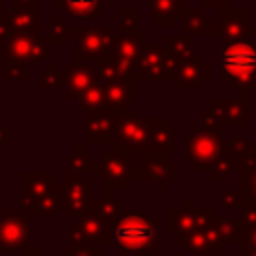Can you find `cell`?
<instances>
[{
	"label": "cell",
	"instance_id": "obj_42",
	"mask_svg": "<svg viewBox=\"0 0 256 256\" xmlns=\"http://www.w3.org/2000/svg\"><path fill=\"white\" fill-rule=\"evenodd\" d=\"M238 218H240L244 230L256 226V206H244V208L240 210V216H238Z\"/></svg>",
	"mask_w": 256,
	"mask_h": 256
},
{
	"label": "cell",
	"instance_id": "obj_51",
	"mask_svg": "<svg viewBox=\"0 0 256 256\" xmlns=\"http://www.w3.org/2000/svg\"><path fill=\"white\" fill-rule=\"evenodd\" d=\"M0 8H4V0H0Z\"/></svg>",
	"mask_w": 256,
	"mask_h": 256
},
{
	"label": "cell",
	"instance_id": "obj_21",
	"mask_svg": "<svg viewBox=\"0 0 256 256\" xmlns=\"http://www.w3.org/2000/svg\"><path fill=\"white\" fill-rule=\"evenodd\" d=\"M102 88H104L106 106L114 110H126L128 104L138 98V80L134 76L102 82Z\"/></svg>",
	"mask_w": 256,
	"mask_h": 256
},
{
	"label": "cell",
	"instance_id": "obj_15",
	"mask_svg": "<svg viewBox=\"0 0 256 256\" xmlns=\"http://www.w3.org/2000/svg\"><path fill=\"white\" fill-rule=\"evenodd\" d=\"M132 112V108L126 110H114L106 108L98 114L84 116V144H110L118 124L122 118H126Z\"/></svg>",
	"mask_w": 256,
	"mask_h": 256
},
{
	"label": "cell",
	"instance_id": "obj_45",
	"mask_svg": "<svg viewBox=\"0 0 256 256\" xmlns=\"http://www.w3.org/2000/svg\"><path fill=\"white\" fill-rule=\"evenodd\" d=\"M10 140H12V132H10V128H8V126H0V146L10 144Z\"/></svg>",
	"mask_w": 256,
	"mask_h": 256
},
{
	"label": "cell",
	"instance_id": "obj_49",
	"mask_svg": "<svg viewBox=\"0 0 256 256\" xmlns=\"http://www.w3.org/2000/svg\"><path fill=\"white\" fill-rule=\"evenodd\" d=\"M154 256H168V254H166V252H156Z\"/></svg>",
	"mask_w": 256,
	"mask_h": 256
},
{
	"label": "cell",
	"instance_id": "obj_43",
	"mask_svg": "<svg viewBox=\"0 0 256 256\" xmlns=\"http://www.w3.org/2000/svg\"><path fill=\"white\" fill-rule=\"evenodd\" d=\"M244 248H250V250H256V226H252V228H248L246 230V234H244V244H242ZM242 246H238V248H242Z\"/></svg>",
	"mask_w": 256,
	"mask_h": 256
},
{
	"label": "cell",
	"instance_id": "obj_8",
	"mask_svg": "<svg viewBox=\"0 0 256 256\" xmlns=\"http://www.w3.org/2000/svg\"><path fill=\"white\" fill-rule=\"evenodd\" d=\"M92 180L102 182L104 192H110V194L114 190H128L132 186V182H136L134 162L130 160V156L112 150V152L104 154L100 162H96Z\"/></svg>",
	"mask_w": 256,
	"mask_h": 256
},
{
	"label": "cell",
	"instance_id": "obj_33",
	"mask_svg": "<svg viewBox=\"0 0 256 256\" xmlns=\"http://www.w3.org/2000/svg\"><path fill=\"white\" fill-rule=\"evenodd\" d=\"M182 248H184V254H188V256H214L212 248H210V242H208L202 228H196L194 232H190L184 238Z\"/></svg>",
	"mask_w": 256,
	"mask_h": 256
},
{
	"label": "cell",
	"instance_id": "obj_39",
	"mask_svg": "<svg viewBox=\"0 0 256 256\" xmlns=\"http://www.w3.org/2000/svg\"><path fill=\"white\" fill-rule=\"evenodd\" d=\"M64 256H104V248L96 244H84V242H70L66 244Z\"/></svg>",
	"mask_w": 256,
	"mask_h": 256
},
{
	"label": "cell",
	"instance_id": "obj_36",
	"mask_svg": "<svg viewBox=\"0 0 256 256\" xmlns=\"http://www.w3.org/2000/svg\"><path fill=\"white\" fill-rule=\"evenodd\" d=\"M30 78V66L16 60H2V80L6 82H26Z\"/></svg>",
	"mask_w": 256,
	"mask_h": 256
},
{
	"label": "cell",
	"instance_id": "obj_35",
	"mask_svg": "<svg viewBox=\"0 0 256 256\" xmlns=\"http://www.w3.org/2000/svg\"><path fill=\"white\" fill-rule=\"evenodd\" d=\"M92 210H96L104 220L114 222V220H116V216H118V214H120V210H122V204H120V200H118V198H114L110 192H104V194H102V198L94 200Z\"/></svg>",
	"mask_w": 256,
	"mask_h": 256
},
{
	"label": "cell",
	"instance_id": "obj_23",
	"mask_svg": "<svg viewBox=\"0 0 256 256\" xmlns=\"http://www.w3.org/2000/svg\"><path fill=\"white\" fill-rule=\"evenodd\" d=\"M176 150V130L166 122L164 116H152L150 130V154L166 158Z\"/></svg>",
	"mask_w": 256,
	"mask_h": 256
},
{
	"label": "cell",
	"instance_id": "obj_11",
	"mask_svg": "<svg viewBox=\"0 0 256 256\" xmlns=\"http://www.w3.org/2000/svg\"><path fill=\"white\" fill-rule=\"evenodd\" d=\"M48 52L50 48L40 34L10 32L2 42V60H16L28 66L34 62H44Z\"/></svg>",
	"mask_w": 256,
	"mask_h": 256
},
{
	"label": "cell",
	"instance_id": "obj_2",
	"mask_svg": "<svg viewBox=\"0 0 256 256\" xmlns=\"http://www.w3.org/2000/svg\"><path fill=\"white\" fill-rule=\"evenodd\" d=\"M20 200L30 218L52 216L62 210V180L56 172H22Z\"/></svg>",
	"mask_w": 256,
	"mask_h": 256
},
{
	"label": "cell",
	"instance_id": "obj_12",
	"mask_svg": "<svg viewBox=\"0 0 256 256\" xmlns=\"http://www.w3.org/2000/svg\"><path fill=\"white\" fill-rule=\"evenodd\" d=\"M94 180L86 176H66L62 180V210L68 218H78L94 204Z\"/></svg>",
	"mask_w": 256,
	"mask_h": 256
},
{
	"label": "cell",
	"instance_id": "obj_25",
	"mask_svg": "<svg viewBox=\"0 0 256 256\" xmlns=\"http://www.w3.org/2000/svg\"><path fill=\"white\" fill-rule=\"evenodd\" d=\"M2 22L10 32L38 34V10L30 8H2Z\"/></svg>",
	"mask_w": 256,
	"mask_h": 256
},
{
	"label": "cell",
	"instance_id": "obj_20",
	"mask_svg": "<svg viewBox=\"0 0 256 256\" xmlns=\"http://www.w3.org/2000/svg\"><path fill=\"white\" fill-rule=\"evenodd\" d=\"M148 46V34L136 32V34H114V40L110 44V52L108 56L128 68L134 66V60L138 58V54Z\"/></svg>",
	"mask_w": 256,
	"mask_h": 256
},
{
	"label": "cell",
	"instance_id": "obj_7",
	"mask_svg": "<svg viewBox=\"0 0 256 256\" xmlns=\"http://www.w3.org/2000/svg\"><path fill=\"white\" fill-rule=\"evenodd\" d=\"M210 208H196L192 198L184 200L182 208H166L164 210V232L174 240L176 246H182L184 238L196 228H204L212 220Z\"/></svg>",
	"mask_w": 256,
	"mask_h": 256
},
{
	"label": "cell",
	"instance_id": "obj_22",
	"mask_svg": "<svg viewBox=\"0 0 256 256\" xmlns=\"http://www.w3.org/2000/svg\"><path fill=\"white\" fill-rule=\"evenodd\" d=\"M238 190L244 198V206H256V146L250 144L246 156L236 162Z\"/></svg>",
	"mask_w": 256,
	"mask_h": 256
},
{
	"label": "cell",
	"instance_id": "obj_28",
	"mask_svg": "<svg viewBox=\"0 0 256 256\" xmlns=\"http://www.w3.org/2000/svg\"><path fill=\"white\" fill-rule=\"evenodd\" d=\"M94 168H96V160L86 150V146L84 144L74 146V150L66 160V176H86L92 174Z\"/></svg>",
	"mask_w": 256,
	"mask_h": 256
},
{
	"label": "cell",
	"instance_id": "obj_16",
	"mask_svg": "<svg viewBox=\"0 0 256 256\" xmlns=\"http://www.w3.org/2000/svg\"><path fill=\"white\" fill-rule=\"evenodd\" d=\"M28 218L20 208H2L0 212V248L8 250H24L28 240Z\"/></svg>",
	"mask_w": 256,
	"mask_h": 256
},
{
	"label": "cell",
	"instance_id": "obj_19",
	"mask_svg": "<svg viewBox=\"0 0 256 256\" xmlns=\"http://www.w3.org/2000/svg\"><path fill=\"white\" fill-rule=\"evenodd\" d=\"M96 80L92 64H80V62H68L62 70V82L60 90L64 92L66 98L76 100L88 86H92Z\"/></svg>",
	"mask_w": 256,
	"mask_h": 256
},
{
	"label": "cell",
	"instance_id": "obj_14",
	"mask_svg": "<svg viewBox=\"0 0 256 256\" xmlns=\"http://www.w3.org/2000/svg\"><path fill=\"white\" fill-rule=\"evenodd\" d=\"M210 76H212L210 62H206L200 52H194L192 56L176 62L170 80L176 90H202L204 84L210 80Z\"/></svg>",
	"mask_w": 256,
	"mask_h": 256
},
{
	"label": "cell",
	"instance_id": "obj_48",
	"mask_svg": "<svg viewBox=\"0 0 256 256\" xmlns=\"http://www.w3.org/2000/svg\"><path fill=\"white\" fill-rule=\"evenodd\" d=\"M238 256H256V250H250V248H238Z\"/></svg>",
	"mask_w": 256,
	"mask_h": 256
},
{
	"label": "cell",
	"instance_id": "obj_26",
	"mask_svg": "<svg viewBox=\"0 0 256 256\" xmlns=\"http://www.w3.org/2000/svg\"><path fill=\"white\" fill-rule=\"evenodd\" d=\"M186 0H148V10L154 22L162 28H170L182 16Z\"/></svg>",
	"mask_w": 256,
	"mask_h": 256
},
{
	"label": "cell",
	"instance_id": "obj_37",
	"mask_svg": "<svg viewBox=\"0 0 256 256\" xmlns=\"http://www.w3.org/2000/svg\"><path fill=\"white\" fill-rule=\"evenodd\" d=\"M140 22V8L124 6L120 8V34H136Z\"/></svg>",
	"mask_w": 256,
	"mask_h": 256
},
{
	"label": "cell",
	"instance_id": "obj_29",
	"mask_svg": "<svg viewBox=\"0 0 256 256\" xmlns=\"http://www.w3.org/2000/svg\"><path fill=\"white\" fill-rule=\"evenodd\" d=\"M76 104L78 108L84 112V116H90V114H98L102 110H106V98H104V88H102V82H94L92 86H88L78 98H76Z\"/></svg>",
	"mask_w": 256,
	"mask_h": 256
},
{
	"label": "cell",
	"instance_id": "obj_17",
	"mask_svg": "<svg viewBox=\"0 0 256 256\" xmlns=\"http://www.w3.org/2000/svg\"><path fill=\"white\" fill-rule=\"evenodd\" d=\"M220 44H232L240 40H250L256 36V26L248 22V8L240 6H226L220 10Z\"/></svg>",
	"mask_w": 256,
	"mask_h": 256
},
{
	"label": "cell",
	"instance_id": "obj_44",
	"mask_svg": "<svg viewBox=\"0 0 256 256\" xmlns=\"http://www.w3.org/2000/svg\"><path fill=\"white\" fill-rule=\"evenodd\" d=\"M202 8H216V10H224L228 6V0H200Z\"/></svg>",
	"mask_w": 256,
	"mask_h": 256
},
{
	"label": "cell",
	"instance_id": "obj_1",
	"mask_svg": "<svg viewBox=\"0 0 256 256\" xmlns=\"http://www.w3.org/2000/svg\"><path fill=\"white\" fill-rule=\"evenodd\" d=\"M156 224L158 218L150 216L148 208H122L110 228V244L118 246L120 252H138V256H154L156 246Z\"/></svg>",
	"mask_w": 256,
	"mask_h": 256
},
{
	"label": "cell",
	"instance_id": "obj_3",
	"mask_svg": "<svg viewBox=\"0 0 256 256\" xmlns=\"http://www.w3.org/2000/svg\"><path fill=\"white\" fill-rule=\"evenodd\" d=\"M220 78L230 90H256V44L240 40L224 44L220 52Z\"/></svg>",
	"mask_w": 256,
	"mask_h": 256
},
{
	"label": "cell",
	"instance_id": "obj_5",
	"mask_svg": "<svg viewBox=\"0 0 256 256\" xmlns=\"http://www.w3.org/2000/svg\"><path fill=\"white\" fill-rule=\"evenodd\" d=\"M222 152L224 142L216 128H194L184 140V156L196 172H210Z\"/></svg>",
	"mask_w": 256,
	"mask_h": 256
},
{
	"label": "cell",
	"instance_id": "obj_46",
	"mask_svg": "<svg viewBox=\"0 0 256 256\" xmlns=\"http://www.w3.org/2000/svg\"><path fill=\"white\" fill-rule=\"evenodd\" d=\"M22 252V256H46L38 246H34V244H28L24 250H20Z\"/></svg>",
	"mask_w": 256,
	"mask_h": 256
},
{
	"label": "cell",
	"instance_id": "obj_9",
	"mask_svg": "<svg viewBox=\"0 0 256 256\" xmlns=\"http://www.w3.org/2000/svg\"><path fill=\"white\" fill-rule=\"evenodd\" d=\"M236 124L240 128L248 126V96L240 92L238 98H212L202 110V128H216Z\"/></svg>",
	"mask_w": 256,
	"mask_h": 256
},
{
	"label": "cell",
	"instance_id": "obj_32",
	"mask_svg": "<svg viewBox=\"0 0 256 256\" xmlns=\"http://www.w3.org/2000/svg\"><path fill=\"white\" fill-rule=\"evenodd\" d=\"M44 42L50 46V44H56V46H62L66 44V38H68V22L64 16H50L46 20V32L42 34Z\"/></svg>",
	"mask_w": 256,
	"mask_h": 256
},
{
	"label": "cell",
	"instance_id": "obj_10",
	"mask_svg": "<svg viewBox=\"0 0 256 256\" xmlns=\"http://www.w3.org/2000/svg\"><path fill=\"white\" fill-rule=\"evenodd\" d=\"M174 66H176V62L168 56L164 44H148L134 60L132 76L138 82L140 80L162 82V80H170Z\"/></svg>",
	"mask_w": 256,
	"mask_h": 256
},
{
	"label": "cell",
	"instance_id": "obj_41",
	"mask_svg": "<svg viewBox=\"0 0 256 256\" xmlns=\"http://www.w3.org/2000/svg\"><path fill=\"white\" fill-rule=\"evenodd\" d=\"M204 230V234H206V238H208V242H210V248H212V254H220L222 252V240H220V236H218V232H216V228H214V224H212V220L202 228Z\"/></svg>",
	"mask_w": 256,
	"mask_h": 256
},
{
	"label": "cell",
	"instance_id": "obj_52",
	"mask_svg": "<svg viewBox=\"0 0 256 256\" xmlns=\"http://www.w3.org/2000/svg\"><path fill=\"white\" fill-rule=\"evenodd\" d=\"M0 208H2V200H0Z\"/></svg>",
	"mask_w": 256,
	"mask_h": 256
},
{
	"label": "cell",
	"instance_id": "obj_47",
	"mask_svg": "<svg viewBox=\"0 0 256 256\" xmlns=\"http://www.w3.org/2000/svg\"><path fill=\"white\" fill-rule=\"evenodd\" d=\"M6 36H8V28L4 26V22H2V18H0V46H2V42L6 40Z\"/></svg>",
	"mask_w": 256,
	"mask_h": 256
},
{
	"label": "cell",
	"instance_id": "obj_50",
	"mask_svg": "<svg viewBox=\"0 0 256 256\" xmlns=\"http://www.w3.org/2000/svg\"><path fill=\"white\" fill-rule=\"evenodd\" d=\"M174 256H188V254H184V252H176Z\"/></svg>",
	"mask_w": 256,
	"mask_h": 256
},
{
	"label": "cell",
	"instance_id": "obj_13",
	"mask_svg": "<svg viewBox=\"0 0 256 256\" xmlns=\"http://www.w3.org/2000/svg\"><path fill=\"white\" fill-rule=\"evenodd\" d=\"M110 228H112V222L104 220L96 210L90 208L82 216L74 218V222L68 228V240L96 244L104 248V246H110Z\"/></svg>",
	"mask_w": 256,
	"mask_h": 256
},
{
	"label": "cell",
	"instance_id": "obj_6",
	"mask_svg": "<svg viewBox=\"0 0 256 256\" xmlns=\"http://www.w3.org/2000/svg\"><path fill=\"white\" fill-rule=\"evenodd\" d=\"M68 34L76 38L74 62L96 64L108 56L116 32L112 26H68Z\"/></svg>",
	"mask_w": 256,
	"mask_h": 256
},
{
	"label": "cell",
	"instance_id": "obj_24",
	"mask_svg": "<svg viewBox=\"0 0 256 256\" xmlns=\"http://www.w3.org/2000/svg\"><path fill=\"white\" fill-rule=\"evenodd\" d=\"M182 22H184V34L188 36H218L220 30V18L218 16H206L204 8H184L182 12Z\"/></svg>",
	"mask_w": 256,
	"mask_h": 256
},
{
	"label": "cell",
	"instance_id": "obj_31",
	"mask_svg": "<svg viewBox=\"0 0 256 256\" xmlns=\"http://www.w3.org/2000/svg\"><path fill=\"white\" fill-rule=\"evenodd\" d=\"M164 48L174 62H180V60L194 54V38L184 34V32L182 34H168L164 38Z\"/></svg>",
	"mask_w": 256,
	"mask_h": 256
},
{
	"label": "cell",
	"instance_id": "obj_40",
	"mask_svg": "<svg viewBox=\"0 0 256 256\" xmlns=\"http://www.w3.org/2000/svg\"><path fill=\"white\" fill-rule=\"evenodd\" d=\"M220 206L222 208H232V210H242L244 208V198L240 194V190H222L220 192Z\"/></svg>",
	"mask_w": 256,
	"mask_h": 256
},
{
	"label": "cell",
	"instance_id": "obj_38",
	"mask_svg": "<svg viewBox=\"0 0 256 256\" xmlns=\"http://www.w3.org/2000/svg\"><path fill=\"white\" fill-rule=\"evenodd\" d=\"M60 82H62V70L56 66V62H48V66L40 74L38 88L40 90H56V88H60Z\"/></svg>",
	"mask_w": 256,
	"mask_h": 256
},
{
	"label": "cell",
	"instance_id": "obj_27",
	"mask_svg": "<svg viewBox=\"0 0 256 256\" xmlns=\"http://www.w3.org/2000/svg\"><path fill=\"white\" fill-rule=\"evenodd\" d=\"M212 224L220 236L222 242H228V244H234L236 248L244 244V226L240 222L238 216H214L212 218Z\"/></svg>",
	"mask_w": 256,
	"mask_h": 256
},
{
	"label": "cell",
	"instance_id": "obj_34",
	"mask_svg": "<svg viewBox=\"0 0 256 256\" xmlns=\"http://www.w3.org/2000/svg\"><path fill=\"white\" fill-rule=\"evenodd\" d=\"M232 172H236V158L226 150V146H224V152H222V156L216 160V164L210 168V178L214 180V182H226L230 176H232Z\"/></svg>",
	"mask_w": 256,
	"mask_h": 256
},
{
	"label": "cell",
	"instance_id": "obj_4",
	"mask_svg": "<svg viewBox=\"0 0 256 256\" xmlns=\"http://www.w3.org/2000/svg\"><path fill=\"white\" fill-rule=\"evenodd\" d=\"M150 130H152V118H142L140 112L136 108H132V112L120 120L110 146L114 152L120 154H136L140 156H148L150 154Z\"/></svg>",
	"mask_w": 256,
	"mask_h": 256
},
{
	"label": "cell",
	"instance_id": "obj_30",
	"mask_svg": "<svg viewBox=\"0 0 256 256\" xmlns=\"http://www.w3.org/2000/svg\"><path fill=\"white\" fill-rule=\"evenodd\" d=\"M56 6L76 18H100L102 0H56Z\"/></svg>",
	"mask_w": 256,
	"mask_h": 256
},
{
	"label": "cell",
	"instance_id": "obj_18",
	"mask_svg": "<svg viewBox=\"0 0 256 256\" xmlns=\"http://www.w3.org/2000/svg\"><path fill=\"white\" fill-rule=\"evenodd\" d=\"M134 174H136V182L152 180L158 190H166V186L176 180V164L166 158L148 154V156H140L134 162Z\"/></svg>",
	"mask_w": 256,
	"mask_h": 256
}]
</instances>
